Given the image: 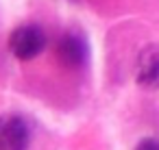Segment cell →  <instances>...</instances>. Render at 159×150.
Listing matches in <instances>:
<instances>
[{
    "instance_id": "1",
    "label": "cell",
    "mask_w": 159,
    "mask_h": 150,
    "mask_svg": "<svg viewBox=\"0 0 159 150\" xmlns=\"http://www.w3.org/2000/svg\"><path fill=\"white\" fill-rule=\"evenodd\" d=\"M46 48V33L37 24H20L9 35V50L20 61H31L39 57Z\"/></svg>"
},
{
    "instance_id": "5",
    "label": "cell",
    "mask_w": 159,
    "mask_h": 150,
    "mask_svg": "<svg viewBox=\"0 0 159 150\" xmlns=\"http://www.w3.org/2000/svg\"><path fill=\"white\" fill-rule=\"evenodd\" d=\"M133 150H159V139H155V137H144V139L137 141V146H135Z\"/></svg>"
},
{
    "instance_id": "3",
    "label": "cell",
    "mask_w": 159,
    "mask_h": 150,
    "mask_svg": "<svg viewBox=\"0 0 159 150\" xmlns=\"http://www.w3.org/2000/svg\"><path fill=\"white\" fill-rule=\"evenodd\" d=\"M29 124L13 113L0 115V150H29Z\"/></svg>"
},
{
    "instance_id": "2",
    "label": "cell",
    "mask_w": 159,
    "mask_h": 150,
    "mask_svg": "<svg viewBox=\"0 0 159 150\" xmlns=\"http://www.w3.org/2000/svg\"><path fill=\"white\" fill-rule=\"evenodd\" d=\"M55 55L68 70H81L89 61V44L81 31H68L59 37Z\"/></svg>"
},
{
    "instance_id": "4",
    "label": "cell",
    "mask_w": 159,
    "mask_h": 150,
    "mask_svg": "<svg viewBox=\"0 0 159 150\" xmlns=\"http://www.w3.org/2000/svg\"><path fill=\"white\" fill-rule=\"evenodd\" d=\"M135 78L146 89H159V46H148L139 55Z\"/></svg>"
}]
</instances>
